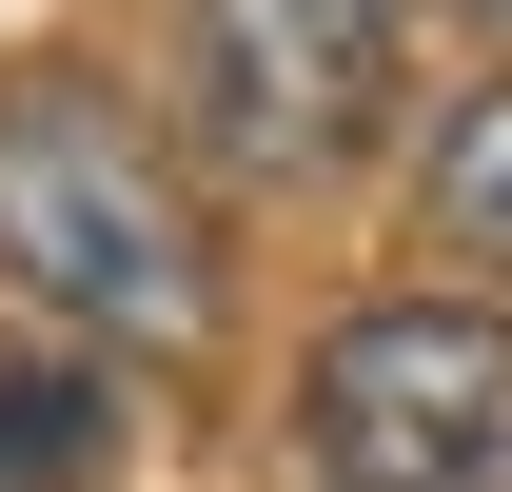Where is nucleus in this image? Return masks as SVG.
<instances>
[{"mask_svg": "<svg viewBox=\"0 0 512 492\" xmlns=\"http://www.w3.org/2000/svg\"><path fill=\"white\" fill-rule=\"evenodd\" d=\"M0 276L79 335H138V355H197L217 335V237H197L178 158L79 99V79H20L0 99Z\"/></svg>", "mask_w": 512, "mask_h": 492, "instance_id": "1", "label": "nucleus"}, {"mask_svg": "<svg viewBox=\"0 0 512 492\" xmlns=\"http://www.w3.org/2000/svg\"><path fill=\"white\" fill-rule=\"evenodd\" d=\"M316 473L335 492H512V315L375 296L316 355Z\"/></svg>", "mask_w": 512, "mask_h": 492, "instance_id": "2", "label": "nucleus"}, {"mask_svg": "<svg viewBox=\"0 0 512 492\" xmlns=\"http://www.w3.org/2000/svg\"><path fill=\"white\" fill-rule=\"evenodd\" d=\"M197 119L237 178H335L394 119V0H197Z\"/></svg>", "mask_w": 512, "mask_h": 492, "instance_id": "3", "label": "nucleus"}, {"mask_svg": "<svg viewBox=\"0 0 512 492\" xmlns=\"http://www.w3.org/2000/svg\"><path fill=\"white\" fill-rule=\"evenodd\" d=\"M414 237H434L453 276L512 296V79H473V99L434 119V158H414Z\"/></svg>", "mask_w": 512, "mask_h": 492, "instance_id": "4", "label": "nucleus"}, {"mask_svg": "<svg viewBox=\"0 0 512 492\" xmlns=\"http://www.w3.org/2000/svg\"><path fill=\"white\" fill-rule=\"evenodd\" d=\"M99 473V374H0V492H79Z\"/></svg>", "mask_w": 512, "mask_h": 492, "instance_id": "5", "label": "nucleus"}, {"mask_svg": "<svg viewBox=\"0 0 512 492\" xmlns=\"http://www.w3.org/2000/svg\"><path fill=\"white\" fill-rule=\"evenodd\" d=\"M473 20H512V0H473Z\"/></svg>", "mask_w": 512, "mask_h": 492, "instance_id": "6", "label": "nucleus"}]
</instances>
